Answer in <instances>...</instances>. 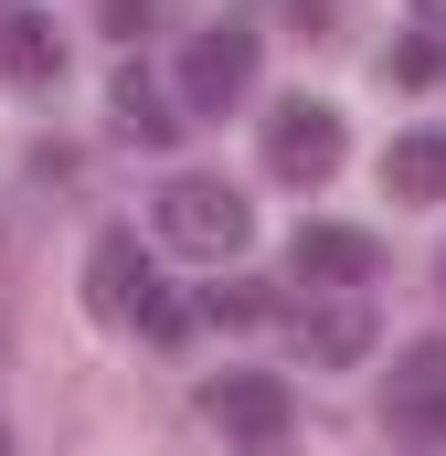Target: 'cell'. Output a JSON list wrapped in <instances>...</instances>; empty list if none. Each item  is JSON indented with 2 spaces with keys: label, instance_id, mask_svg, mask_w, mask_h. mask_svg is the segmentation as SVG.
<instances>
[{
  "label": "cell",
  "instance_id": "obj_1",
  "mask_svg": "<svg viewBox=\"0 0 446 456\" xmlns=\"http://www.w3.org/2000/svg\"><path fill=\"white\" fill-rule=\"evenodd\" d=\"M86 297H96V319L117 330H149V340H181L192 330V308L149 276V255H138V233H96V255H86Z\"/></svg>",
  "mask_w": 446,
  "mask_h": 456
},
{
  "label": "cell",
  "instance_id": "obj_2",
  "mask_svg": "<svg viewBox=\"0 0 446 456\" xmlns=\"http://www.w3.org/2000/svg\"><path fill=\"white\" fill-rule=\"evenodd\" d=\"M160 233H170L181 255L223 265V255H244L255 213H244V191H223V181H170V191H160Z\"/></svg>",
  "mask_w": 446,
  "mask_h": 456
},
{
  "label": "cell",
  "instance_id": "obj_3",
  "mask_svg": "<svg viewBox=\"0 0 446 456\" xmlns=\"http://www.w3.org/2000/svg\"><path fill=\"white\" fill-rule=\"evenodd\" d=\"M202 414L223 425L234 456H277L287 446V382L277 371H223V382H202Z\"/></svg>",
  "mask_w": 446,
  "mask_h": 456
},
{
  "label": "cell",
  "instance_id": "obj_4",
  "mask_svg": "<svg viewBox=\"0 0 446 456\" xmlns=\"http://www.w3.org/2000/svg\"><path fill=\"white\" fill-rule=\"evenodd\" d=\"M340 107H319V96H287V107L266 117V170L277 181H330L340 170Z\"/></svg>",
  "mask_w": 446,
  "mask_h": 456
},
{
  "label": "cell",
  "instance_id": "obj_5",
  "mask_svg": "<svg viewBox=\"0 0 446 456\" xmlns=\"http://www.w3.org/2000/svg\"><path fill=\"white\" fill-rule=\"evenodd\" d=\"M244 86H255V32L223 21V32H202V43L181 53V107H192V117H223Z\"/></svg>",
  "mask_w": 446,
  "mask_h": 456
},
{
  "label": "cell",
  "instance_id": "obj_6",
  "mask_svg": "<svg viewBox=\"0 0 446 456\" xmlns=\"http://www.w3.org/2000/svg\"><path fill=\"white\" fill-rule=\"evenodd\" d=\"M287 265H298V287H361V276L383 265V244H372V233H351V224H298Z\"/></svg>",
  "mask_w": 446,
  "mask_h": 456
},
{
  "label": "cell",
  "instance_id": "obj_7",
  "mask_svg": "<svg viewBox=\"0 0 446 456\" xmlns=\"http://www.w3.org/2000/svg\"><path fill=\"white\" fill-rule=\"evenodd\" d=\"M383 191L393 202H446V127H415L383 149Z\"/></svg>",
  "mask_w": 446,
  "mask_h": 456
},
{
  "label": "cell",
  "instance_id": "obj_8",
  "mask_svg": "<svg viewBox=\"0 0 446 456\" xmlns=\"http://www.w3.org/2000/svg\"><path fill=\"white\" fill-rule=\"evenodd\" d=\"M0 75H11V86H54V75H64V32H54L43 11H11V21H0Z\"/></svg>",
  "mask_w": 446,
  "mask_h": 456
},
{
  "label": "cell",
  "instance_id": "obj_9",
  "mask_svg": "<svg viewBox=\"0 0 446 456\" xmlns=\"http://www.w3.org/2000/svg\"><path fill=\"white\" fill-rule=\"evenodd\" d=\"M117 127H128V138H149V149H170V138H181V127H192V117H181V96H160V86H149V75H138V64H128V75H117Z\"/></svg>",
  "mask_w": 446,
  "mask_h": 456
},
{
  "label": "cell",
  "instance_id": "obj_10",
  "mask_svg": "<svg viewBox=\"0 0 446 456\" xmlns=\"http://www.w3.org/2000/svg\"><path fill=\"white\" fill-rule=\"evenodd\" d=\"M393 414L404 425H446V350H404V371H393Z\"/></svg>",
  "mask_w": 446,
  "mask_h": 456
},
{
  "label": "cell",
  "instance_id": "obj_11",
  "mask_svg": "<svg viewBox=\"0 0 446 456\" xmlns=\"http://www.w3.org/2000/svg\"><path fill=\"white\" fill-rule=\"evenodd\" d=\"M361 340H372L361 308H319V319H309V361H361Z\"/></svg>",
  "mask_w": 446,
  "mask_h": 456
},
{
  "label": "cell",
  "instance_id": "obj_12",
  "mask_svg": "<svg viewBox=\"0 0 446 456\" xmlns=\"http://www.w3.org/2000/svg\"><path fill=\"white\" fill-rule=\"evenodd\" d=\"M202 308H213V319H234V330H255V319H277V297H266V287H213Z\"/></svg>",
  "mask_w": 446,
  "mask_h": 456
},
{
  "label": "cell",
  "instance_id": "obj_13",
  "mask_svg": "<svg viewBox=\"0 0 446 456\" xmlns=\"http://www.w3.org/2000/svg\"><path fill=\"white\" fill-rule=\"evenodd\" d=\"M415 21H425V32H446V0H415Z\"/></svg>",
  "mask_w": 446,
  "mask_h": 456
}]
</instances>
